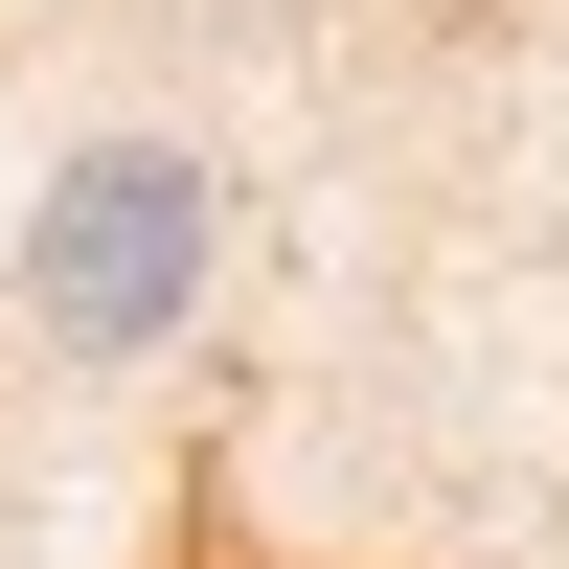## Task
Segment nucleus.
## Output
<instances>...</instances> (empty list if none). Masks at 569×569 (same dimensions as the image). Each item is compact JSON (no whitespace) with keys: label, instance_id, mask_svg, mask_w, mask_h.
<instances>
[{"label":"nucleus","instance_id":"1","mask_svg":"<svg viewBox=\"0 0 569 569\" xmlns=\"http://www.w3.org/2000/svg\"><path fill=\"white\" fill-rule=\"evenodd\" d=\"M206 251H228V182L182 160V137H69L46 206H23V319L69 365H137V342L206 319Z\"/></svg>","mask_w":569,"mask_h":569}]
</instances>
